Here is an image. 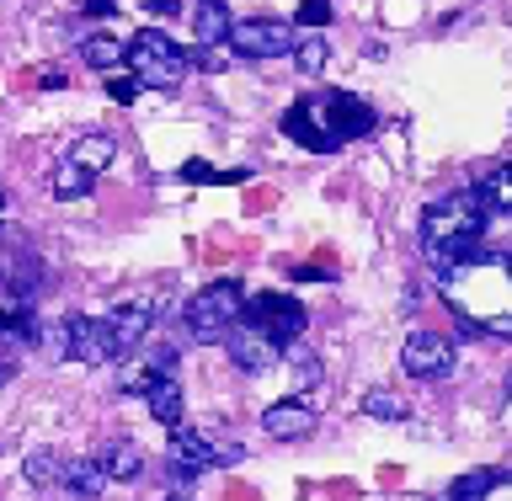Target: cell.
<instances>
[{
    "label": "cell",
    "instance_id": "obj_1",
    "mask_svg": "<svg viewBox=\"0 0 512 501\" xmlns=\"http://www.w3.org/2000/svg\"><path fill=\"white\" fill-rule=\"evenodd\" d=\"M438 288L464 320V331L512 336V256L475 246L470 256L438 267Z\"/></svg>",
    "mask_w": 512,
    "mask_h": 501
},
{
    "label": "cell",
    "instance_id": "obj_2",
    "mask_svg": "<svg viewBox=\"0 0 512 501\" xmlns=\"http://www.w3.org/2000/svg\"><path fill=\"white\" fill-rule=\"evenodd\" d=\"M374 107L363 102V96H347V91H320V96H304L283 112V134L304 144V150L315 155H331L336 144L347 139H363L374 134Z\"/></svg>",
    "mask_w": 512,
    "mask_h": 501
},
{
    "label": "cell",
    "instance_id": "obj_3",
    "mask_svg": "<svg viewBox=\"0 0 512 501\" xmlns=\"http://www.w3.org/2000/svg\"><path fill=\"white\" fill-rule=\"evenodd\" d=\"M486 219H491V203L486 192H448L422 214V246L432 256V267H448L459 256H470L486 235Z\"/></svg>",
    "mask_w": 512,
    "mask_h": 501
},
{
    "label": "cell",
    "instance_id": "obj_4",
    "mask_svg": "<svg viewBox=\"0 0 512 501\" xmlns=\"http://www.w3.org/2000/svg\"><path fill=\"white\" fill-rule=\"evenodd\" d=\"M123 59H128V70H134L139 86H150V91H176L187 75V48H176L160 27L134 32V43L123 48Z\"/></svg>",
    "mask_w": 512,
    "mask_h": 501
},
{
    "label": "cell",
    "instance_id": "obj_5",
    "mask_svg": "<svg viewBox=\"0 0 512 501\" xmlns=\"http://www.w3.org/2000/svg\"><path fill=\"white\" fill-rule=\"evenodd\" d=\"M246 315V294H240V283H208L198 294L187 299V331L192 342H219L224 331L235 326V320Z\"/></svg>",
    "mask_w": 512,
    "mask_h": 501
},
{
    "label": "cell",
    "instance_id": "obj_6",
    "mask_svg": "<svg viewBox=\"0 0 512 501\" xmlns=\"http://www.w3.org/2000/svg\"><path fill=\"white\" fill-rule=\"evenodd\" d=\"M246 459V448L235 438H203V432H187L176 427L171 432V464L176 475H198V470H214V464H240Z\"/></svg>",
    "mask_w": 512,
    "mask_h": 501
},
{
    "label": "cell",
    "instance_id": "obj_7",
    "mask_svg": "<svg viewBox=\"0 0 512 501\" xmlns=\"http://www.w3.org/2000/svg\"><path fill=\"white\" fill-rule=\"evenodd\" d=\"M224 43H230L240 59H278L294 48V27L278 22V16H246V22H230V38Z\"/></svg>",
    "mask_w": 512,
    "mask_h": 501
},
{
    "label": "cell",
    "instance_id": "obj_8",
    "mask_svg": "<svg viewBox=\"0 0 512 501\" xmlns=\"http://www.w3.org/2000/svg\"><path fill=\"white\" fill-rule=\"evenodd\" d=\"M219 342L230 352V363L246 368V374H267V368H278V358H283V342H272L262 326H251V320H235Z\"/></svg>",
    "mask_w": 512,
    "mask_h": 501
},
{
    "label": "cell",
    "instance_id": "obj_9",
    "mask_svg": "<svg viewBox=\"0 0 512 501\" xmlns=\"http://www.w3.org/2000/svg\"><path fill=\"white\" fill-rule=\"evenodd\" d=\"M64 358H75V363H112L118 358V342H112V326L107 320H96V315H70L64 320Z\"/></svg>",
    "mask_w": 512,
    "mask_h": 501
},
{
    "label": "cell",
    "instance_id": "obj_10",
    "mask_svg": "<svg viewBox=\"0 0 512 501\" xmlns=\"http://www.w3.org/2000/svg\"><path fill=\"white\" fill-rule=\"evenodd\" d=\"M400 368L411 379H448L454 374V342L438 331H411L406 347H400Z\"/></svg>",
    "mask_w": 512,
    "mask_h": 501
},
{
    "label": "cell",
    "instance_id": "obj_11",
    "mask_svg": "<svg viewBox=\"0 0 512 501\" xmlns=\"http://www.w3.org/2000/svg\"><path fill=\"white\" fill-rule=\"evenodd\" d=\"M240 320H251V326H262L272 342H294V336H304V310H299V299H288V294H256L246 299V315Z\"/></svg>",
    "mask_w": 512,
    "mask_h": 501
},
{
    "label": "cell",
    "instance_id": "obj_12",
    "mask_svg": "<svg viewBox=\"0 0 512 501\" xmlns=\"http://www.w3.org/2000/svg\"><path fill=\"white\" fill-rule=\"evenodd\" d=\"M262 427H267V438L294 443V438H304V432L315 427V411H310V400H304V395H294V400L267 406V411H262Z\"/></svg>",
    "mask_w": 512,
    "mask_h": 501
},
{
    "label": "cell",
    "instance_id": "obj_13",
    "mask_svg": "<svg viewBox=\"0 0 512 501\" xmlns=\"http://www.w3.org/2000/svg\"><path fill=\"white\" fill-rule=\"evenodd\" d=\"M112 326V342H118V358L128 347H139L144 342V331H150V299H134V304H123L118 315L107 320Z\"/></svg>",
    "mask_w": 512,
    "mask_h": 501
},
{
    "label": "cell",
    "instance_id": "obj_14",
    "mask_svg": "<svg viewBox=\"0 0 512 501\" xmlns=\"http://www.w3.org/2000/svg\"><path fill=\"white\" fill-rule=\"evenodd\" d=\"M139 395L150 400V416H155V422H166V427L182 422V390H176V379H171V374H155Z\"/></svg>",
    "mask_w": 512,
    "mask_h": 501
},
{
    "label": "cell",
    "instance_id": "obj_15",
    "mask_svg": "<svg viewBox=\"0 0 512 501\" xmlns=\"http://www.w3.org/2000/svg\"><path fill=\"white\" fill-rule=\"evenodd\" d=\"M59 486L70 491V496H80V501H96V496H102V486H107V475H102V464H96V459H70L59 470Z\"/></svg>",
    "mask_w": 512,
    "mask_h": 501
},
{
    "label": "cell",
    "instance_id": "obj_16",
    "mask_svg": "<svg viewBox=\"0 0 512 501\" xmlns=\"http://www.w3.org/2000/svg\"><path fill=\"white\" fill-rule=\"evenodd\" d=\"M230 6H224V0H198V6H192V32H198V43H224L230 38Z\"/></svg>",
    "mask_w": 512,
    "mask_h": 501
},
{
    "label": "cell",
    "instance_id": "obj_17",
    "mask_svg": "<svg viewBox=\"0 0 512 501\" xmlns=\"http://www.w3.org/2000/svg\"><path fill=\"white\" fill-rule=\"evenodd\" d=\"M96 464H102L107 480H139L144 475V459H139L134 443H107L102 454H96Z\"/></svg>",
    "mask_w": 512,
    "mask_h": 501
},
{
    "label": "cell",
    "instance_id": "obj_18",
    "mask_svg": "<svg viewBox=\"0 0 512 501\" xmlns=\"http://www.w3.org/2000/svg\"><path fill=\"white\" fill-rule=\"evenodd\" d=\"M112 155H118V144H112L107 134H86V139H75V144H70V160H75V166H86L91 176H96V171H107V166H112Z\"/></svg>",
    "mask_w": 512,
    "mask_h": 501
},
{
    "label": "cell",
    "instance_id": "obj_19",
    "mask_svg": "<svg viewBox=\"0 0 512 501\" xmlns=\"http://www.w3.org/2000/svg\"><path fill=\"white\" fill-rule=\"evenodd\" d=\"M86 192H91V171H86V166H75V160L64 155L59 166H54V198L75 203V198H86Z\"/></svg>",
    "mask_w": 512,
    "mask_h": 501
},
{
    "label": "cell",
    "instance_id": "obj_20",
    "mask_svg": "<svg viewBox=\"0 0 512 501\" xmlns=\"http://www.w3.org/2000/svg\"><path fill=\"white\" fill-rule=\"evenodd\" d=\"M363 411L374 416V422H406V416H411L406 395H395V390H368L363 395Z\"/></svg>",
    "mask_w": 512,
    "mask_h": 501
},
{
    "label": "cell",
    "instance_id": "obj_21",
    "mask_svg": "<svg viewBox=\"0 0 512 501\" xmlns=\"http://www.w3.org/2000/svg\"><path fill=\"white\" fill-rule=\"evenodd\" d=\"M496 486H502V470H475V475H459L443 501H480V496L496 491Z\"/></svg>",
    "mask_w": 512,
    "mask_h": 501
},
{
    "label": "cell",
    "instance_id": "obj_22",
    "mask_svg": "<svg viewBox=\"0 0 512 501\" xmlns=\"http://www.w3.org/2000/svg\"><path fill=\"white\" fill-rule=\"evenodd\" d=\"M80 54H86L91 70H118V64H123V43L107 38V32H96V38L80 43Z\"/></svg>",
    "mask_w": 512,
    "mask_h": 501
},
{
    "label": "cell",
    "instance_id": "obj_23",
    "mask_svg": "<svg viewBox=\"0 0 512 501\" xmlns=\"http://www.w3.org/2000/svg\"><path fill=\"white\" fill-rule=\"evenodd\" d=\"M288 54H294L299 75H320V70H326V59H331V48H326V38H299Z\"/></svg>",
    "mask_w": 512,
    "mask_h": 501
},
{
    "label": "cell",
    "instance_id": "obj_24",
    "mask_svg": "<svg viewBox=\"0 0 512 501\" xmlns=\"http://www.w3.org/2000/svg\"><path fill=\"white\" fill-rule=\"evenodd\" d=\"M59 470H64V459L54 454V448L27 454V480H32V486H59Z\"/></svg>",
    "mask_w": 512,
    "mask_h": 501
},
{
    "label": "cell",
    "instance_id": "obj_25",
    "mask_svg": "<svg viewBox=\"0 0 512 501\" xmlns=\"http://www.w3.org/2000/svg\"><path fill=\"white\" fill-rule=\"evenodd\" d=\"M480 192H486V203H491V208H512V166H502Z\"/></svg>",
    "mask_w": 512,
    "mask_h": 501
},
{
    "label": "cell",
    "instance_id": "obj_26",
    "mask_svg": "<svg viewBox=\"0 0 512 501\" xmlns=\"http://www.w3.org/2000/svg\"><path fill=\"white\" fill-rule=\"evenodd\" d=\"M288 374H294L299 390H310V384H320V363L310 358V352H294V358H288Z\"/></svg>",
    "mask_w": 512,
    "mask_h": 501
},
{
    "label": "cell",
    "instance_id": "obj_27",
    "mask_svg": "<svg viewBox=\"0 0 512 501\" xmlns=\"http://www.w3.org/2000/svg\"><path fill=\"white\" fill-rule=\"evenodd\" d=\"M331 22V0H299V27H326Z\"/></svg>",
    "mask_w": 512,
    "mask_h": 501
},
{
    "label": "cell",
    "instance_id": "obj_28",
    "mask_svg": "<svg viewBox=\"0 0 512 501\" xmlns=\"http://www.w3.org/2000/svg\"><path fill=\"white\" fill-rule=\"evenodd\" d=\"M139 91H144V86H139V80H134V75H128V80H123V75H112V70H107V96H112V102H123V107H128V102H134V96H139Z\"/></svg>",
    "mask_w": 512,
    "mask_h": 501
},
{
    "label": "cell",
    "instance_id": "obj_29",
    "mask_svg": "<svg viewBox=\"0 0 512 501\" xmlns=\"http://www.w3.org/2000/svg\"><path fill=\"white\" fill-rule=\"evenodd\" d=\"M182 176L187 182H246V171H208V166H198V160H192Z\"/></svg>",
    "mask_w": 512,
    "mask_h": 501
},
{
    "label": "cell",
    "instance_id": "obj_30",
    "mask_svg": "<svg viewBox=\"0 0 512 501\" xmlns=\"http://www.w3.org/2000/svg\"><path fill=\"white\" fill-rule=\"evenodd\" d=\"M144 11H150V16H160V22H166V16H176V11H182V0H144Z\"/></svg>",
    "mask_w": 512,
    "mask_h": 501
},
{
    "label": "cell",
    "instance_id": "obj_31",
    "mask_svg": "<svg viewBox=\"0 0 512 501\" xmlns=\"http://www.w3.org/2000/svg\"><path fill=\"white\" fill-rule=\"evenodd\" d=\"M80 11H86V16H112L118 6H112V0H80Z\"/></svg>",
    "mask_w": 512,
    "mask_h": 501
},
{
    "label": "cell",
    "instance_id": "obj_32",
    "mask_svg": "<svg viewBox=\"0 0 512 501\" xmlns=\"http://www.w3.org/2000/svg\"><path fill=\"white\" fill-rule=\"evenodd\" d=\"M171 501H192V496H171Z\"/></svg>",
    "mask_w": 512,
    "mask_h": 501
},
{
    "label": "cell",
    "instance_id": "obj_33",
    "mask_svg": "<svg viewBox=\"0 0 512 501\" xmlns=\"http://www.w3.org/2000/svg\"><path fill=\"white\" fill-rule=\"evenodd\" d=\"M507 395H512V379H507Z\"/></svg>",
    "mask_w": 512,
    "mask_h": 501
}]
</instances>
